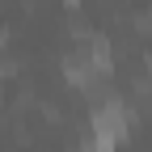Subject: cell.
<instances>
[{"instance_id": "6da1fadb", "label": "cell", "mask_w": 152, "mask_h": 152, "mask_svg": "<svg viewBox=\"0 0 152 152\" xmlns=\"http://www.w3.org/2000/svg\"><path fill=\"white\" fill-rule=\"evenodd\" d=\"M127 131H131V114H127V106H123L118 97H106V102L93 106V114H89V135H97V140H106V144L118 148V144L127 140Z\"/></svg>"}, {"instance_id": "7a4b0ae2", "label": "cell", "mask_w": 152, "mask_h": 152, "mask_svg": "<svg viewBox=\"0 0 152 152\" xmlns=\"http://www.w3.org/2000/svg\"><path fill=\"white\" fill-rule=\"evenodd\" d=\"M80 152H114V144H106V140H97V135H85Z\"/></svg>"}]
</instances>
